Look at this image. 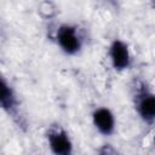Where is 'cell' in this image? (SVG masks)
Listing matches in <instances>:
<instances>
[{"instance_id": "cell-1", "label": "cell", "mask_w": 155, "mask_h": 155, "mask_svg": "<svg viewBox=\"0 0 155 155\" xmlns=\"http://www.w3.org/2000/svg\"><path fill=\"white\" fill-rule=\"evenodd\" d=\"M57 44L67 54H75L81 48V39L76 27L71 24H62L56 33Z\"/></svg>"}, {"instance_id": "cell-2", "label": "cell", "mask_w": 155, "mask_h": 155, "mask_svg": "<svg viewBox=\"0 0 155 155\" xmlns=\"http://www.w3.org/2000/svg\"><path fill=\"white\" fill-rule=\"evenodd\" d=\"M47 142L53 155H73V142L68 132L61 126L48 130Z\"/></svg>"}, {"instance_id": "cell-3", "label": "cell", "mask_w": 155, "mask_h": 155, "mask_svg": "<svg viewBox=\"0 0 155 155\" xmlns=\"http://www.w3.org/2000/svg\"><path fill=\"white\" fill-rule=\"evenodd\" d=\"M109 57L114 69L125 70L131 64V54L126 42L120 39H115L109 46Z\"/></svg>"}, {"instance_id": "cell-4", "label": "cell", "mask_w": 155, "mask_h": 155, "mask_svg": "<svg viewBox=\"0 0 155 155\" xmlns=\"http://www.w3.org/2000/svg\"><path fill=\"white\" fill-rule=\"evenodd\" d=\"M136 109L144 122L155 121V93L143 90L136 97Z\"/></svg>"}, {"instance_id": "cell-5", "label": "cell", "mask_w": 155, "mask_h": 155, "mask_svg": "<svg viewBox=\"0 0 155 155\" xmlns=\"http://www.w3.org/2000/svg\"><path fill=\"white\" fill-rule=\"evenodd\" d=\"M92 121L99 133L110 136L115 131V116L108 108H97L92 113Z\"/></svg>"}, {"instance_id": "cell-6", "label": "cell", "mask_w": 155, "mask_h": 155, "mask_svg": "<svg viewBox=\"0 0 155 155\" xmlns=\"http://www.w3.org/2000/svg\"><path fill=\"white\" fill-rule=\"evenodd\" d=\"M0 102H1V107L5 111H7L8 114L12 113L17 105V99L16 96L13 93V90L11 88V86L6 82V80L2 78L1 79V97H0Z\"/></svg>"}, {"instance_id": "cell-7", "label": "cell", "mask_w": 155, "mask_h": 155, "mask_svg": "<svg viewBox=\"0 0 155 155\" xmlns=\"http://www.w3.org/2000/svg\"><path fill=\"white\" fill-rule=\"evenodd\" d=\"M97 155H119V153L113 147H110L109 144H105L102 148H99Z\"/></svg>"}, {"instance_id": "cell-8", "label": "cell", "mask_w": 155, "mask_h": 155, "mask_svg": "<svg viewBox=\"0 0 155 155\" xmlns=\"http://www.w3.org/2000/svg\"><path fill=\"white\" fill-rule=\"evenodd\" d=\"M154 145H155V137H154Z\"/></svg>"}]
</instances>
